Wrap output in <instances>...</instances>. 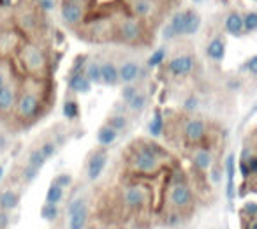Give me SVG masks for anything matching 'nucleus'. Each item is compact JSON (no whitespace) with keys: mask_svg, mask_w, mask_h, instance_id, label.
Segmentation results:
<instances>
[{"mask_svg":"<svg viewBox=\"0 0 257 229\" xmlns=\"http://www.w3.org/2000/svg\"><path fill=\"white\" fill-rule=\"evenodd\" d=\"M243 213H246L250 218H253L257 215V204L253 201H248V203L243 204Z\"/></svg>","mask_w":257,"mask_h":229,"instance_id":"obj_44","label":"nucleus"},{"mask_svg":"<svg viewBox=\"0 0 257 229\" xmlns=\"http://www.w3.org/2000/svg\"><path fill=\"white\" fill-rule=\"evenodd\" d=\"M192 2H196V4H201V2H206V0H192Z\"/></svg>","mask_w":257,"mask_h":229,"instance_id":"obj_50","label":"nucleus"},{"mask_svg":"<svg viewBox=\"0 0 257 229\" xmlns=\"http://www.w3.org/2000/svg\"><path fill=\"white\" fill-rule=\"evenodd\" d=\"M138 92H140V86H136L134 83H128V85H123V88H121V93H120L121 102L127 104L128 100L133 99V97L136 95Z\"/></svg>","mask_w":257,"mask_h":229,"instance_id":"obj_36","label":"nucleus"},{"mask_svg":"<svg viewBox=\"0 0 257 229\" xmlns=\"http://www.w3.org/2000/svg\"><path fill=\"white\" fill-rule=\"evenodd\" d=\"M224 30L232 37H241L243 36L241 15L236 11L227 13V16L224 18Z\"/></svg>","mask_w":257,"mask_h":229,"instance_id":"obj_21","label":"nucleus"},{"mask_svg":"<svg viewBox=\"0 0 257 229\" xmlns=\"http://www.w3.org/2000/svg\"><path fill=\"white\" fill-rule=\"evenodd\" d=\"M196 67V62H194L192 55H178V57H173L171 60L168 62V74L173 76V78H185V76H190Z\"/></svg>","mask_w":257,"mask_h":229,"instance_id":"obj_11","label":"nucleus"},{"mask_svg":"<svg viewBox=\"0 0 257 229\" xmlns=\"http://www.w3.org/2000/svg\"><path fill=\"white\" fill-rule=\"evenodd\" d=\"M18 203H20V196L15 190H4V192L0 194V206H2V210L6 211L15 210L18 206Z\"/></svg>","mask_w":257,"mask_h":229,"instance_id":"obj_26","label":"nucleus"},{"mask_svg":"<svg viewBox=\"0 0 257 229\" xmlns=\"http://www.w3.org/2000/svg\"><path fill=\"white\" fill-rule=\"evenodd\" d=\"M39 171H41V169H36V168H32V166L27 164L25 168H23V171H22L23 182H25V183H32L34 180L37 178V175H39Z\"/></svg>","mask_w":257,"mask_h":229,"instance_id":"obj_38","label":"nucleus"},{"mask_svg":"<svg viewBox=\"0 0 257 229\" xmlns=\"http://www.w3.org/2000/svg\"><path fill=\"white\" fill-rule=\"evenodd\" d=\"M88 220V208H81V210L74 211L69 215V229H83Z\"/></svg>","mask_w":257,"mask_h":229,"instance_id":"obj_28","label":"nucleus"},{"mask_svg":"<svg viewBox=\"0 0 257 229\" xmlns=\"http://www.w3.org/2000/svg\"><path fill=\"white\" fill-rule=\"evenodd\" d=\"M62 113L67 120H78L79 119V104L76 99H65L62 104Z\"/></svg>","mask_w":257,"mask_h":229,"instance_id":"obj_30","label":"nucleus"},{"mask_svg":"<svg viewBox=\"0 0 257 229\" xmlns=\"http://www.w3.org/2000/svg\"><path fill=\"white\" fill-rule=\"evenodd\" d=\"M148 133H150L152 138H161L164 134V117L159 109L154 113V119L148 126Z\"/></svg>","mask_w":257,"mask_h":229,"instance_id":"obj_29","label":"nucleus"},{"mask_svg":"<svg viewBox=\"0 0 257 229\" xmlns=\"http://www.w3.org/2000/svg\"><path fill=\"white\" fill-rule=\"evenodd\" d=\"M243 34H252L257 30V15L253 11H248L241 16Z\"/></svg>","mask_w":257,"mask_h":229,"instance_id":"obj_31","label":"nucleus"},{"mask_svg":"<svg viewBox=\"0 0 257 229\" xmlns=\"http://www.w3.org/2000/svg\"><path fill=\"white\" fill-rule=\"evenodd\" d=\"M248 229H257V222H255V218H250Z\"/></svg>","mask_w":257,"mask_h":229,"instance_id":"obj_49","label":"nucleus"},{"mask_svg":"<svg viewBox=\"0 0 257 229\" xmlns=\"http://www.w3.org/2000/svg\"><path fill=\"white\" fill-rule=\"evenodd\" d=\"M86 64H88V57H86V55H79V57H76L74 62H72L71 72H83Z\"/></svg>","mask_w":257,"mask_h":229,"instance_id":"obj_39","label":"nucleus"},{"mask_svg":"<svg viewBox=\"0 0 257 229\" xmlns=\"http://www.w3.org/2000/svg\"><path fill=\"white\" fill-rule=\"evenodd\" d=\"M147 104H148V93L145 92V90H140V92H138L133 99L128 100L127 104H123L125 113H127V114H136V117H138V114H141L145 111Z\"/></svg>","mask_w":257,"mask_h":229,"instance_id":"obj_20","label":"nucleus"},{"mask_svg":"<svg viewBox=\"0 0 257 229\" xmlns=\"http://www.w3.org/2000/svg\"><path fill=\"white\" fill-rule=\"evenodd\" d=\"M206 134H208V126L203 119L190 117V119H187L183 122V138H185L187 143L199 145L206 138Z\"/></svg>","mask_w":257,"mask_h":229,"instance_id":"obj_9","label":"nucleus"},{"mask_svg":"<svg viewBox=\"0 0 257 229\" xmlns=\"http://www.w3.org/2000/svg\"><path fill=\"white\" fill-rule=\"evenodd\" d=\"M169 159L168 152L155 141H140L128 154V169L138 175L150 176L162 169L164 162Z\"/></svg>","mask_w":257,"mask_h":229,"instance_id":"obj_1","label":"nucleus"},{"mask_svg":"<svg viewBox=\"0 0 257 229\" xmlns=\"http://www.w3.org/2000/svg\"><path fill=\"white\" fill-rule=\"evenodd\" d=\"M210 178L213 183H220L222 180V169L220 168H210Z\"/></svg>","mask_w":257,"mask_h":229,"instance_id":"obj_46","label":"nucleus"},{"mask_svg":"<svg viewBox=\"0 0 257 229\" xmlns=\"http://www.w3.org/2000/svg\"><path fill=\"white\" fill-rule=\"evenodd\" d=\"M30 2H36V4H37V2H41V0H30Z\"/></svg>","mask_w":257,"mask_h":229,"instance_id":"obj_52","label":"nucleus"},{"mask_svg":"<svg viewBox=\"0 0 257 229\" xmlns=\"http://www.w3.org/2000/svg\"><path fill=\"white\" fill-rule=\"evenodd\" d=\"M238 169H239V173H241V176H243V178H245V180L252 176V175H250V171H248V166H246V162L243 161V159H241V161H239Z\"/></svg>","mask_w":257,"mask_h":229,"instance_id":"obj_47","label":"nucleus"},{"mask_svg":"<svg viewBox=\"0 0 257 229\" xmlns=\"http://www.w3.org/2000/svg\"><path fill=\"white\" fill-rule=\"evenodd\" d=\"M41 217L44 220H55L58 217V206L57 204H44L43 210H41Z\"/></svg>","mask_w":257,"mask_h":229,"instance_id":"obj_37","label":"nucleus"},{"mask_svg":"<svg viewBox=\"0 0 257 229\" xmlns=\"http://www.w3.org/2000/svg\"><path fill=\"white\" fill-rule=\"evenodd\" d=\"M55 185L62 187V189H65V187H69L72 183V176L67 175V173H62V175H58L57 178H55Z\"/></svg>","mask_w":257,"mask_h":229,"instance_id":"obj_42","label":"nucleus"},{"mask_svg":"<svg viewBox=\"0 0 257 229\" xmlns=\"http://www.w3.org/2000/svg\"><path fill=\"white\" fill-rule=\"evenodd\" d=\"M234 171H236V159L232 154L225 159V176H227V199L232 201L234 197Z\"/></svg>","mask_w":257,"mask_h":229,"instance_id":"obj_24","label":"nucleus"},{"mask_svg":"<svg viewBox=\"0 0 257 229\" xmlns=\"http://www.w3.org/2000/svg\"><path fill=\"white\" fill-rule=\"evenodd\" d=\"M90 0H60V18L71 29H78L86 18Z\"/></svg>","mask_w":257,"mask_h":229,"instance_id":"obj_7","label":"nucleus"},{"mask_svg":"<svg viewBox=\"0 0 257 229\" xmlns=\"http://www.w3.org/2000/svg\"><path fill=\"white\" fill-rule=\"evenodd\" d=\"M243 71H246L248 74L255 76L257 74V57L253 55V57H250L248 60L243 64Z\"/></svg>","mask_w":257,"mask_h":229,"instance_id":"obj_41","label":"nucleus"},{"mask_svg":"<svg viewBox=\"0 0 257 229\" xmlns=\"http://www.w3.org/2000/svg\"><path fill=\"white\" fill-rule=\"evenodd\" d=\"M2 175H4V169H2V166H0V178H2Z\"/></svg>","mask_w":257,"mask_h":229,"instance_id":"obj_51","label":"nucleus"},{"mask_svg":"<svg viewBox=\"0 0 257 229\" xmlns=\"http://www.w3.org/2000/svg\"><path fill=\"white\" fill-rule=\"evenodd\" d=\"M192 164L196 169L199 171H208L213 164V155L208 148H203V147H197L196 150L192 152Z\"/></svg>","mask_w":257,"mask_h":229,"instance_id":"obj_18","label":"nucleus"},{"mask_svg":"<svg viewBox=\"0 0 257 229\" xmlns=\"http://www.w3.org/2000/svg\"><path fill=\"white\" fill-rule=\"evenodd\" d=\"M85 206H86V199H85V197H78V199L71 201V204H69V208H67V213L72 215L74 211L81 210V208H85Z\"/></svg>","mask_w":257,"mask_h":229,"instance_id":"obj_40","label":"nucleus"},{"mask_svg":"<svg viewBox=\"0 0 257 229\" xmlns=\"http://www.w3.org/2000/svg\"><path fill=\"white\" fill-rule=\"evenodd\" d=\"M127 2L128 11L133 13V16L140 22H147V20L154 18L157 13V2L155 0H125Z\"/></svg>","mask_w":257,"mask_h":229,"instance_id":"obj_13","label":"nucleus"},{"mask_svg":"<svg viewBox=\"0 0 257 229\" xmlns=\"http://www.w3.org/2000/svg\"><path fill=\"white\" fill-rule=\"evenodd\" d=\"M83 74L86 76V79H88L92 85H100V62L88 60L85 71H83Z\"/></svg>","mask_w":257,"mask_h":229,"instance_id":"obj_27","label":"nucleus"},{"mask_svg":"<svg viewBox=\"0 0 257 229\" xmlns=\"http://www.w3.org/2000/svg\"><path fill=\"white\" fill-rule=\"evenodd\" d=\"M37 148H39V152L44 155V159H46V161L57 154V143H55V141H51V140L43 141V143H41V147H37Z\"/></svg>","mask_w":257,"mask_h":229,"instance_id":"obj_35","label":"nucleus"},{"mask_svg":"<svg viewBox=\"0 0 257 229\" xmlns=\"http://www.w3.org/2000/svg\"><path fill=\"white\" fill-rule=\"evenodd\" d=\"M11 6H13V0H0V8L8 9V8H11Z\"/></svg>","mask_w":257,"mask_h":229,"instance_id":"obj_48","label":"nucleus"},{"mask_svg":"<svg viewBox=\"0 0 257 229\" xmlns=\"http://www.w3.org/2000/svg\"><path fill=\"white\" fill-rule=\"evenodd\" d=\"M11 78H13V74H11V71H9L8 65H6V64L0 65V86L6 85V83H8Z\"/></svg>","mask_w":257,"mask_h":229,"instance_id":"obj_43","label":"nucleus"},{"mask_svg":"<svg viewBox=\"0 0 257 229\" xmlns=\"http://www.w3.org/2000/svg\"><path fill=\"white\" fill-rule=\"evenodd\" d=\"M120 83L118 78V65L114 62H100V85L116 86Z\"/></svg>","mask_w":257,"mask_h":229,"instance_id":"obj_17","label":"nucleus"},{"mask_svg":"<svg viewBox=\"0 0 257 229\" xmlns=\"http://www.w3.org/2000/svg\"><path fill=\"white\" fill-rule=\"evenodd\" d=\"M16 60H18L22 71L27 76L34 79L46 78L48 74V55L39 44L32 43V41H23L20 44L18 51H16Z\"/></svg>","mask_w":257,"mask_h":229,"instance_id":"obj_2","label":"nucleus"},{"mask_svg":"<svg viewBox=\"0 0 257 229\" xmlns=\"http://www.w3.org/2000/svg\"><path fill=\"white\" fill-rule=\"evenodd\" d=\"M113 36L118 43L123 44H140L145 39V25L143 22L136 20L134 16H123L121 20H118L113 27Z\"/></svg>","mask_w":257,"mask_h":229,"instance_id":"obj_5","label":"nucleus"},{"mask_svg":"<svg viewBox=\"0 0 257 229\" xmlns=\"http://www.w3.org/2000/svg\"><path fill=\"white\" fill-rule=\"evenodd\" d=\"M201 29V16L194 9H182L175 13L168 25L162 29V37L166 41H173L176 37L194 36Z\"/></svg>","mask_w":257,"mask_h":229,"instance_id":"obj_4","label":"nucleus"},{"mask_svg":"<svg viewBox=\"0 0 257 229\" xmlns=\"http://www.w3.org/2000/svg\"><path fill=\"white\" fill-rule=\"evenodd\" d=\"M18 92H20V85L16 83L15 78H11L6 85L0 86V114L2 117L13 114L16 99H18Z\"/></svg>","mask_w":257,"mask_h":229,"instance_id":"obj_8","label":"nucleus"},{"mask_svg":"<svg viewBox=\"0 0 257 229\" xmlns=\"http://www.w3.org/2000/svg\"><path fill=\"white\" fill-rule=\"evenodd\" d=\"M41 9L37 8L36 2L30 0H23L22 4L16 8V27L20 29V32L29 34V36H36L37 30L41 29Z\"/></svg>","mask_w":257,"mask_h":229,"instance_id":"obj_6","label":"nucleus"},{"mask_svg":"<svg viewBox=\"0 0 257 229\" xmlns=\"http://www.w3.org/2000/svg\"><path fill=\"white\" fill-rule=\"evenodd\" d=\"M15 114L16 122L20 124H34L41 114H43V99L41 93L37 90H34L32 86H20L18 99L15 104Z\"/></svg>","mask_w":257,"mask_h":229,"instance_id":"obj_3","label":"nucleus"},{"mask_svg":"<svg viewBox=\"0 0 257 229\" xmlns=\"http://www.w3.org/2000/svg\"><path fill=\"white\" fill-rule=\"evenodd\" d=\"M22 36L15 29H0V58L15 57L22 44Z\"/></svg>","mask_w":257,"mask_h":229,"instance_id":"obj_10","label":"nucleus"},{"mask_svg":"<svg viewBox=\"0 0 257 229\" xmlns=\"http://www.w3.org/2000/svg\"><path fill=\"white\" fill-rule=\"evenodd\" d=\"M197 104H199V100H197V97L190 95V97H187V99H185V102H183V107H185L187 111H196Z\"/></svg>","mask_w":257,"mask_h":229,"instance_id":"obj_45","label":"nucleus"},{"mask_svg":"<svg viewBox=\"0 0 257 229\" xmlns=\"http://www.w3.org/2000/svg\"><path fill=\"white\" fill-rule=\"evenodd\" d=\"M67 86L74 93H88L90 88H92V83L86 79L83 72H69Z\"/></svg>","mask_w":257,"mask_h":229,"instance_id":"obj_19","label":"nucleus"},{"mask_svg":"<svg viewBox=\"0 0 257 229\" xmlns=\"http://www.w3.org/2000/svg\"><path fill=\"white\" fill-rule=\"evenodd\" d=\"M164 58H166V50H164V48H159V50H155L154 53L148 57L147 65L150 69H155V67H159L162 62H164Z\"/></svg>","mask_w":257,"mask_h":229,"instance_id":"obj_34","label":"nucleus"},{"mask_svg":"<svg viewBox=\"0 0 257 229\" xmlns=\"http://www.w3.org/2000/svg\"><path fill=\"white\" fill-rule=\"evenodd\" d=\"M206 55L210 60L213 62H222L225 57V43L222 41V37H215L208 43L206 46Z\"/></svg>","mask_w":257,"mask_h":229,"instance_id":"obj_23","label":"nucleus"},{"mask_svg":"<svg viewBox=\"0 0 257 229\" xmlns=\"http://www.w3.org/2000/svg\"><path fill=\"white\" fill-rule=\"evenodd\" d=\"M62 199H64V189L58 187V185H55V183H51L50 189H48V192H46V203L48 204H58Z\"/></svg>","mask_w":257,"mask_h":229,"instance_id":"obj_33","label":"nucleus"},{"mask_svg":"<svg viewBox=\"0 0 257 229\" xmlns=\"http://www.w3.org/2000/svg\"><path fill=\"white\" fill-rule=\"evenodd\" d=\"M27 164L36 169H41L46 164V159H44V155L39 152V148H32V150L29 152V155H27Z\"/></svg>","mask_w":257,"mask_h":229,"instance_id":"obj_32","label":"nucleus"},{"mask_svg":"<svg viewBox=\"0 0 257 229\" xmlns=\"http://www.w3.org/2000/svg\"><path fill=\"white\" fill-rule=\"evenodd\" d=\"M106 124L109 127H113L116 133H121L128 127V114L125 111H113V113L107 117Z\"/></svg>","mask_w":257,"mask_h":229,"instance_id":"obj_25","label":"nucleus"},{"mask_svg":"<svg viewBox=\"0 0 257 229\" xmlns=\"http://www.w3.org/2000/svg\"><path fill=\"white\" fill-rule=\"evenodd\" d=\"M141 67L138 62L134 60H125L121 65H118V78H120V83L123 85H128V83H136L141 76Z\"/></svg>","mask_w":257,"mask_h":229,"instance_id":"obj_15","label":"nucleus"},{"mask_svg":"<svg viewBox=\"0 0 257 229\" xmlns=\"http://www.w3.org/2000/svg\"><path fill=\"white\" fill-rule=\"evenodd\" d=\"M123 201L131 208L143 206L145 201H147V190L141 185H127L123 190Z\"/></svg>","mask_w":257,"mask_h":229,"instance_id":"obj_16","label":"nucleus"},{"mask_svg":"<svg viewBox=\"0 0 257 229\" xmlns=\"http://www.w3.org/2000/svg\"><path fill=\"white\" fill-rule=\"evenodd\" d=\"M107 159H109V154H107L106 148H97V150H93L92 154H90L88 161H86V178L90 180V182H93V180H97L100 175H102L104 168H106L107 164Z\"/></svg>","mask_w":257,"mask_h":229,"instance_id":"obj_12","label":"nucleus"},{"mask_svg":"<svg viewBox=\"0 0 257 229\" xmlns=\"http://www.w3.org/2000/svg\"><path fill=\"white\" fill-rule=\"evenodd\" d=\"M116 140H118V133L113 129V127L107 126V124H102V126L97 129V143H99V147L107 148V147H111Z\"/></svg>","mask_w":257,"mask_h":229,"instance_id":"obj_22","label":"nucleus"},{"mask_svg":"<svg viewBox=\"0 0 257 229\" xmlns=\"http://www.w3.org/2000/svg\"><path fill=\"white\" fill-rule=\"evenodd\" d=\"M169 201L176 208H187L192 203V190H190V187L187 183L176 182L169 190Z\"/></svg>","mask_w":257,"mask_h":229,"instance_id":"obj_14","label":"nucleus"}]
</instances>
